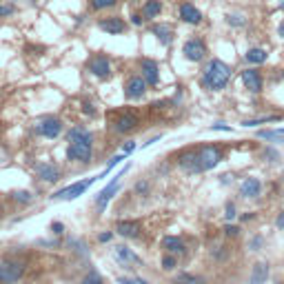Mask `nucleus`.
<instances>
[{
  "label": "nucleus",
  "mask_w": 284,
  "mask_h": 284,
  "mask_svg": "<svg viewBox=\"0 0 284 284\" xmlns=\"http://www.w3.org/2000/svg\"><path fill=\"white\" fill-rule=\"evenodd\" d=\"M211 129H213V131H231V127H229V125H222V122H215V125H211Z\"/></svg>",
  "instance_id": "a18cd8bd"
},
{
  "label": "nucleus",
  "mask_w": 284,
  "mask_h": 284,
  "mask_svg": "<svg viewBox=\"0 0 284 284\" xmlns=\"http://www.w3.org/2000/svg\"><path fill=\"white\" fill-rule=\"evenodd\" d=\"M282 133L280 131H257V138H262V140H275V142H280L282 140Z\"/></svg>",
  "instance_id": "c9c22d12"
},
{
  "label": "nucleus",
  "mask_w": 284,
  "mask_h": 284,
  "mask_svg": "<svg viewBox=\"0 0 284 284\" xmlns=\"http://www.w3.org/2000/svg\"><path fill=\"white\" fill-rule=\"evenodd\" d=\"M3 215H5V204L0 202V220H3Z\"/></svg>",
  "instance_id": "8fccbe9b"
},
{
  "label": "nucleus",
  "mask_w": 284,
  "mask_h": 284,
  "mask_svg": "<svg viewBox=\"0 0 284 284\" xmlns=\"http://www.w3.org/2000/svg\"><path fill=\"white\" fill-rule=\"evenodd\" d=\"M229 80H231V67L222 63L220 58L209 60L202 69V78H200L202 87L209 91H222L229 85Z\"/></svg>",
  "instance_id": "f03ea898"
},
{
  "label": "nucleus",
  "mask_w": 284,
  "mask_h": 284,
  "mask_svg": "<svg viewBox=\"0 0 284 284\" xmlns=\"http://www.w3.org/2000/svg\"><path fill=\"white\" fill-rule=\"evenodd\" d=\"M149 191H151V182H149L147 178L136 180V184H133V193L136 195H149Z\"/></svg>",
  "instance_id": "c756f323"
},
{
  "label": "nucleus",
  "mask_w": 284,
  "mask_h": 284,
  "mask_svg": "<svg viewBox=\"0 0 284 284\" xmlns=\"http://www.w3.org/2000/svg\"><path fill=\"white\" fill-rule=\"evenodd\" d=\"M63 131L65 122L58 116H45L34 122V133L38 138H45V140H56L58 136H63Z\"/></svg>",
  "instance_id": "39448f33"
},
{
  "label": "nucleus",
  "mask_w": 284,
  "mask_h": 284,
  "mask_svg": "<svg viewBox=\"0 0 284 284\" xmlns=\"http://www.w3.org/2000/svg\"><path fill=\"white\" fill-rule=\"evenodd\" d=\"M113 235H116V231H102V233H98V242H111L113 240Z\"/></svg>",
  "instance_id": "58836bf2"
},
{
  "label": "nucleus",
  "mask_w": 284,
  "mask_h": 284,
  "mask_svg": "<svg viewBox=\"0 0 284 284\" xmlns=\"http://www.w3.org/2000/svg\"><path fill=\"white\" fill-rule=\"evenodd\" d=\"M87 71H89V74L94 76V78H98V80H109L111 74H113V67H111L109 56L94 54L89 60H87Z\"/></svg>",
  "instance_id": "0eeeda50"
},
{
  "label": "nucleus",
  "mask_w": 284,
  "mask_h": 284,
  "mask_svg": "<svg viewBox=\"0 0 284 284\" xmlns=\"http://www.w3.org/2000/svg\"><path fill=\"white\" fill-rule=\"evenodd\" d=\"M162 14V0H147L142 5V16L144 20H153Z\"/></svg>",
  "instance_id": "5701e85b"
},
{
  "label": "nucleus",
  "mask_w": 284,
  "mask_h": 284,
  "mask_svg": "<svg viewBox=\"0 0 284 284\" xmlns=\"http://www.w3.org/2000/svg\"><path fill=\"white\" fill-rule=\"evenodd\" d=\"M116 282H118V284H151V282L142 280V277H136V275H133V277H129V275H120Z\"/></svg>",
  "instance_id": "f704fd0d"
},
{
  "label": "nucleus",
  "mask_w": 284,
  "mask_h": 284,
  "mask_svg": "<svg viewBox=\"0 0 284 284\" xmlns=\"http://www.w3.org/2000/svg\"><path fill=\"white\" fill-rule=\"evenodd\" d=\"M173 284H204V277L193 275V273H180L173 277Z\"/></svg>",
  "instance_id": "bb28decb"
},
{
  "label": "nucleus",
  "mask_w": 284,
  "mask_h": 284,
  "mask_svg": "<svg viewBox=\"0 0 284 284\" xmlns=\"http://www.w3.org/2000/svg\"><path fill=\"white\" fill-rule=\"evenodd\" d=\"M29 3H36V0H29Z\"/></svg>",
  "instance_id": "603ef678"
},
{
  "label": "nucleus",
  "mask_w": 284,
  "mask_h": 284,
  "mask_svg": "<svg viewBox=\"0 0 284 284\" xmlns=\"http://www.w3.org/2000/svg\"><path fill=\"white\" fill-rule=\"evenodd\" d=\"M162 249L164 253H173V255H187V244H184V240L180 235H164L162 237Z\"/></svg>",
  "instance_id": "aec40b11"
},
{
  "label": "nucleus",
  "mask_w": 284,
  "mask_h": 284,
  "mask_svg": "<svg viewBox=\"0 0 284 284\" xmlns=\"http://www.w3.org/2000/svg\"><path fill=\"white\" fill-rule=\"evenodd\" d=\"M49 229H51V233H54V235H65V224H63V222H60V220H56V222H51V224H49Z\"/></svg>",
  "instance_id": "4c0bfd02"
},
{
  "label": "nucleus",
  "mask_w": 284,
  "mask_h": 284,
  "mask_svg": "<svg viewBox=\"0 0 284 284\" xmlns=\"http://www.w3.org/2000/svg\"><path fill=\"white\" fill-rule=\"evenodd\" d=\"M127 171H129V167H125V169H122V171L118 173L116 178H111V182L107 184V187L102 189L100 193H98L96 198H94V206H96V213H98V215H100L102 211L107 209V204L111 202V198H113V195H116V191L120 189V180L125 178V173H127Z\"/></svg>",
  "instance_id": "423d86ee"
},
{
  "label": "nucleus",
  "mask_w": 284,
  "mask_h": 284,
  "mask_svg": "<svg viewBox=\"0 0 284 284\" xmlns=\"http://www.w3.org/2000/svg\"><path fill=\"white\" fill-rule=\"evenodd\" d=\"M266 58H268V54H266L264 49H260V47H251V49L244 54V60H246L249 65H264Z\"/></svg>",
  "instance_id": "393cba45"
},
{
  "label": "nucleus",
  "mask_w": 284,
  "mask_h": 284,
  "mask_svg": "<svg viewBox=\"0 0 284 284\" xmlns=\"http://www.w3.org/2000/svg\"><path fill=\"white\" fill-rule=\"evenodd\" d=\"M138 127H140V116L131 109L118 111V113H113V118H111V131L118 133V136H129V133H133Z\"/></svg>",
  "instance_id": "20e7f679"
},
{
  "label": "nucleus",
  "mask_w": 284,
  "mask_h": 284,
  "mask_svg": "<svg viewBox=\"0 0 284 284\" xmlns=\"http://www.w3.org/2000/svg\"><path fill=\"white\" fill-rule=\"evenodd\" d=\"M151 34L160 40V45H162V47H169V45L173 43V29L169 27V25H164V23L151 25Z\"/></svg>",
  "instance_id": "4be33fe9"
},
{
  "label": "nucleus",
  "mask_w": 284,
  "mask_h": 284,
  "mask_svg": "<svg viewBox=\"0 0 284 284\" xmlns=\"http://www.w3.org/2000/svg\"><path fill=\"white\" fill-rule=\"evenodd\" d=\"M224 20H226V25L233 27V29H240V27H244V25H246V18L242 16V14H229Z\"/></svg>",
  "instance_id": "7c9ffc66"
},
{
  "label": "nucleus",
  "mask_w": 284,
  "mask_h": 284,
  "mask_svg": "<svg viewBox=\"0 0 284 284\" xmlns=\"http://www.w3.org/2000/svg\"><path fill=\"white\" fill-rule=\"evenodd\" d=\"M96 180H100V178L96 175V178H85V180H78V182L69 184V187H65V189L56 191V193L51 195V200H60V202H67V200H76V198H80V195L85 193V191L89 189L91 184L96 182Z\"/></svg>",
  "instance_id": "6e6552de"
},
{
  "label": "nucleus",
  "mask_w": 284,
  "mask_h": 284,
  "mask_svg": "<svg viewBox=\"0 0 284 284\" xmlns=\"http://www.w3.org/2000/svg\"><path fill=\"white\" fill-rule=\"evenodd\" d=\"M282 116H264V118H255V120H244L242 127H257V125H264V122H280Z\"/></svg>",
  "instance_id": "c85d7f7f"
},
{
  "label": "nucleus",
  "mask_w": 284,
  "mask_h": 284,
  "mask_svg": "<svg viewBox=\"0 0 284 284\" xmlns=\"http://www.w3.org/2000/svg\"><path fill=\"white\" fill-rule=\"evenodd\" d=\"M34 173L40 182L45 184H56L60 178H63V169L58 167L56 162H49V160H43V162L34 164Z\"/></svg>",
  "instance_id": "1a4fd4ad"
},
{
  "label": "nucleus",
  "mask_w": 284,
  "mask_h": 284,
  "mask_svg": "<svg viewBox=\"0 0 284 284\" xmlns=\"http://www.w3.org/2000/svg\"><path fill=\"white\" fill-rule=\"evenodd\" d=\"M222 149L215 147V144H204V147L198 149V158H200V167H202V173L204 171H211V169H215L220 164L222 160Z\"/></svg>",
  "instance_id": "9d476101"
},
{
  "label": "nucleus",
  "mask_w": 284,
  "mask_h": 284,
  "mask_svg": "<svg viewBox=\"0 0 284 284\" xmlns=\"http://www.w3.org/2000/svg\"><path fill=\"white\" fill-rule=\"evenodd\" d=\"M180 169L189 175L202 173V167H200V158H198V149H187V151L178 153V160H175Z\"/></svg>",
  "instance_id": "ddd939ff"
},
{
  "label": "nucleus",
  "mask_w": 284,
  "mask_h": 284,
  "mask_svg": "<svg viewBox=\"0 0 284 284\" xmlns=\"http://www.w3.org/2000/svg\"><path fill=\"white\" fill-rule=\"evenodd\" d=\"M29 271V262L20 255L0 257V284H20Z\"/></svg>",
  "instance_id": "7ed1b4c3"
},
{
  "label": "nucleus",
  "mask_w": 284,
  "mask_h": 284,
  "mask_svg": "<svg viewBox=\"0 0 284 284\" xmlns=\"http://www.w3.org/2000/svg\"><path fill=\"white\" fill-rule=\"evenodd\" d=\"M67 160L74 164H89L94 160V131L85 125H74L67 131Z\"/></svg>",
  "instance_id": "f257e3e1"
},
{
  "label": "nucleus",
  "mask_w": 284,
  "mask_h": 284,
  "mask_svg": "<svg viewBox=\"0 0 284 284\" xmlns=\"http://www.w3.org/2000/svg\"><path fill=\"white\" fill-rule=\"evenodd\" d=\"M235 215H237V213H235V204H233V202H226V209H224V218H226V220H233Z\"/></svg>",
  "instance_id": "ea45409f"
},
{
  "label": "nucleus",
  "mask_w": 284,
  "mask_h": 284,
  "mask_svg": "<svg viewBox=\"0 0 284 284\" xmlns=\"http://www.w3.org/2000/svg\"><path fill=\"white\" fill-rule=\"evenodd\" d=\"M277 34H280V38L284 40V20H282V23H280V27H277Z\"/></svg>",
  "instance_id": "09e8293b"
},
{
  "label": "nucleus",
  "mask_w": 284,
  "mask_h": 284,
  "mask_svg": "<svg viewBox=\"0 0 284 284\" xmlns=\"http://www.w3.org/2000/svg\"><path fill=\"white\" fill-rule=\"evenodd\" d=\"M133 149H136V142H131V140H129L127 144H122V153H127V156L133 151Z\"/></svg>",
  "instance_id": "49530a36"
},
{
  "label": "nucleus",
  "mask_w": 284,
  "mask_h": 284,
  "mask_svg": "<svg viewBox=\"0 0 284 284\" xmlns=\"http://www.w3.org/2000/svg\"><path fill=\"white\" fill-rule=\"evenodd\" d=\"M113 260H116L122 268H133L136 264H142V257L136 255V253L129 249V246H125V244L113 246Z\"/></svg>",
  "instance_id": "2eb2a0df"
},
{
  "label": "nucleus",
  "mask_w": 284,
  "mask_h": 284,
  "mask_svg": "<svg viewBox=\"0 0 284 284\" xmlns=\"http://www.w3.org/2000/svg\"><path fill=\"white\" fill-rule=\"evenodd\" d=\"M260 246H262V237H251V242H249V249L251 251H257V249H260Z\"/></svg>",
  "instance_id": "37998d69"
},
{
  "label": "nucleus",
  "mask_w": 284,
  "mask_h": 284,
  "mask_svg": "<svg viewBox=\"0 0 284 284\" xmlns=\"http://www.w3.org/2000/svg\"><path fill=\"white\" fill-rule=\"evenodd\" d=\"M89 5H91V9H94V12H102V9L116 7L118 0H89Z\"/></svg>",
  "instance_id": "473e14b6"
},
{
  "label": "nucleus",
  "mask_w": 284,
  "mask_h": 284,
  "mask_svg": "<svg viewBox=\"0 0 284 284\" xmlns=\"http://www.w3.org/2000/svg\"><path fill=\"white\" fill-rule=\"evenodd\" d=\"M178 16H180L182 23H187V25H200V23H202V12H200V9L195 7L193 3H189V0L180 3Z\"/></svg>",
  "instance_id": "a211bd4d"
},
{
  "label": "nucleus",
  "mask_w": 284,
  "mask_h": 284,
  "mask_svg": "<svg viewBox=\"0 0 284 284\" xmlns=\"http://www.w3.org/2000/svg\"><path fill=\"white\" fill-rule=\"evenodd\" d=\"M264 156L268 158V162H277V160H280V153H277L275 149H266Z\"/></svg>",
  "instance_id": "a19ab883"
},
{
  "label": "nucleus",
  "mask_w": 284,
  "mask_h": 284,
  "mask_svg": "<svg viewBox=\"0 0 284 284\" xmlns=\"http://www.w3.org/2000/svg\"><path fill=\"white\" fill-rule=\"evenodd\" d=\"M116 235H120L122 240H136L142 235V222L136 218H127V220H118L113 226Z\"/></svg>",
  "instance_id": "9b49d317"
},
{
  "label": "nucleus",
  "mask_w": 284,
  "mask_h": 284,
  "mask_svg": "<svg viewBox=\"0 0 284 284\" xmlns=\"http://www.w3.org/2000/svg\"><path fill=\"white\" fill-rule=\"evenodd\" d=\"M268 277V264H264V262H260V264L253 266V273H251V280L249 284H264Z\"/></svg>",
  "instance_id": "a878e982"
},
{
  "label": "nucleus",
  "mask_w": 284,
  "mask_h": 284,
  "mask_svg": "<svg viewBox=\"0 0 284 284\" xmlns=\"http://www.w3.org/2000/svg\"><path fill=\"white\" fill-rule=\"evenodd\" d=\"M14 14H16V5H12V3L0 5V18H9V16H14Z\"/></svg>",
  "instance_id": "72a5a7b5"
},
{
  "label": "nucleus",
  "mask_w": 284,
  "mask_h": 284,
  "mask_svg": "<svg viewBox=\"0 0 284 284\" xmlns=\"http://www.w3.org/2000/svg\"><path fill=\"white\" fill-rule=\"evenodd\" d=\"M275 226H277V229H282V231H284V211H282V213L275 218Z\"/></svg>",
  "instance_id": "de8ad7c7"
},
{
  "label": "nucleus",
  "mask_w": 284,
  "mask_h": 284,
  "mask_svg": "<svg viewBox=\"0 0 284 284\" xmlns=\"http://www.w3.org/2000/svg\"><path fill=\"white\" fill-rule=\"evenodd\" d=\"M82 111H85V116H89V118H96V116H98L96 105H94V102H89V100L82 102Z\"/></svg>",
  "instance_id": "e433bc0d"
},
{
  "label": "nucleus",
  "mask_w": 284,
  "mask_h": 284,
  "mask_svg": "<svg viewBox=\"0 0 284 284\" xmlns=\"http://www.w3.org/2000/svg\"><path fill=\"white\" fill-rule=\"evenodd\" d=\"M147 89H149L147 80H144L140 74H131L125 82V98L127 100H142Z\"/></svg>",
  "instance_id": "f8f14e48"
},
{
  "label": "nucleus",
  "mask_w": 284,
  "mask_h": 284,
  "mask_svg": "<svg viewBox=\"0 0 284 284\" xmlns=\"http://www.w3.org/2000/svg\"><path fill=\"white\" fill-rule=\"evenodd\" d=\"M80 284H105V280H102V275L96 271V268H89V271L82 275Z\"/></svg>",
  "instance_id": "cd10ccee"
},
{
  "label": "nucleus",
  "mask_w": 284,
  "mask_h": 284,
  "mask_svg": "<svg viewBox=\"0 0 284 284\" xmlns=\"http://www.w3.org/2000/svg\"><path fill=\"white\" fill-rule=\"evenodd\" d=\"M277 7H280V9H284V0H280V3H277Z\"/></svg>",
  "instance_id": "3c124183"
},
{
  "label": "nucleus",
  "mask_w": 284,
  "mask_h": 284,
  "mask_svg": "<svg viewBox=\"0 0 284 284\" xmlns=\"http://www.w3.org/2000/svg\"><path fill=\"white\" fill-rule=\"evenodd\" d=\"M182 56L189 63H202L206 56V45L202 38H189L187 43L182 45Z\"/></svg>",
  "instance_id": "4468645a"
},
{
  "label": "nucleus",
  "mask_w": 284,
  "mask_h": 284,
  "mask_svg": "<svg viewBox=\"0 0 284 284\" xmlns=\"http://www.w3.org/2000/svg\"><path fill=\"white\" fill-rule=\"evenodd\" d=\"M262 191V182L257 178H244L240 182V195L242 198H257Z\"/></svg>",
  "instance_id": "412c9836"
},
{
  "label": "nucleus",
  "mask_w": 284,
  "mask_h": 284,
  "mask_svg": "<svg viewBox=\"0 0 284 284\" xmlns=\"http://www.w3.org/2000/svg\"><path fill=\"white\" fill-rule=\"evenodd\" d=\"M9 200H12V202H16V204H20V206H27V204H32L34 200H36V195H34V191L20 189V191H12V193H9Z\"/></svg>",
  "instance_id": "b1692460"
},
{
  "label": "nucleus",
  "mask_w": 284,
  "mask_h": 284,
  "mask_svg": "<svg viewBox=\"0 0 284 284\" xmlns=\"http://www.w3.org/2000/svg\"><path fill=\"white\" fill-rule=\"evenodd\" d=\"M240 78L242 82H244V87L251 91V94H260L262 91V87H264V80H262V74L257 69H244V71H240Z\"/></svg>",
  "instance_id": "6ab92c4d"
},
{
  "label": "nucleus",
  "mask_w": 284,
  "mask_h": 284,
  "mask_svg": "<svg viewBox=\"0 0 284 284\" xmlns=\"http://www.w3.org/2000/svg\"><path fill=\"white\" fill-rule=\"evenodd\" d=\"M138 69H140V76L144 80H147L149 87H158L160 85V67L156 60L151 58H140V63H138Z\"/></svg>",
  "instance_id": "dca6fc26"
},
{
  "label": "nucleus",
  "mask_w": 284,
  "mask_h": 284,
  "mask_svg": "<svg viewBox=\"0 0 284 284\" xmlns=\"http://www.w3.org/2000/svg\"><path fill=\"white\" fill-rule=\"evenodd\" d=\"M160 264H162L164 271H173V268L178 266V255H173V253H164L162 260H160Z\"/></svg>",
  "instance_id": "2f4dec72"
},
{
  "label": "nucleus",
  "mask_w": 284,
  "mask_h": 284,
  "mask_svg": "<svg viewBox=\"0 0 284 284\" xmlns=\"http://www.w3.org/2000/svg\"><path fill=\"white\" fill-rule=\"evenodd\" d=\"M131 23L136 25V27H140V25L144 23V16H142V14H133V16H131Z\"/></svg>",
  "instance_id": "c03bdc74"
},
{
  "label": "nucleus",
  "mask_w": 284,
  "mask_h": 284,
  "mask_svg": "<svg viewBox=\"0 0 284 284\" xmlns=\"http://www.w3.org/2000/svg\"><path fill=\"white\" fill-rule=\"evenodd\" d=\"M98 29L109 36H120L127 32V23L120 16H109V18H100L98 20Z\"/></svg>",
  "instance_id": "f3484780"
},
{
  "label": "nucleus",
  "mask_w": 284,
  "mask_h": 284,
  "mask_svg": "<svg viewBox=\"0 0 284 284\" xmlns=\"http://www.w3.org/2000/svg\"><path fill=\"white\" fill-rule=\"evenodd\" d=\"M224 233L229 235V237H235L237 233H240V226H233V224H226L224 226Z\"/></svg>",
  "instance_id": "79ce46f5"
}]
</instances>
